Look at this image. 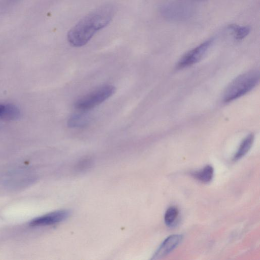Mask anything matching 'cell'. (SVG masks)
<instances>
[{
    "label": "cell",
    "mask_w": 260,
    "mask_h": 260,
    "mask_svg": "<svg viewBox=\"0 0 260 260\" xmlns=\"http://www.w3.org/2000/svg\"><path fill=\"white\" fill-rule=\"evenodd\" d=\"M115 91L116 88L112 85H102L77 99L74 107L81 112H86L109 99Z\"/></svg>",
    "instance_id": "3957f363"
},
{
    "label": "cell",
    "mask_w": 260,
    "mask_h": 260,
    "mask_svg": "<svg viewBox=\"0 0 260 260\" xmlns=\"http://www.w3.org/2000/svg\"><path fill=\"white\" fill-rule=\"evenodd\" d=\"M192 8L187 3L182 2H169L163 4L160 13L163 17L172 21H182L189 17Z\"/></svg>",
    "instance_id": "277c9868"
},
{
    "label": "cell",
    "mask_w": 260,
    "mask_h": 260,
    "mask_svg": "<svg viewBox=\"0 0 260 260\" xmlns=\"http://www.w3.org/2000/svg\"><path fill=\"white\" fill-rule=\"evenodd\" d=\"M115 12V7L111 4L102 6L89 12L69 31L68 42L75 47L85 45L98 31L110 23Z\"/></svg>",
    "instance_id": "6da1fadb"
},
{
    "label": "cell",
    "mask_w": 260,
    "mask_h": 260,
    "mask_svg": "<svg viewBox=\"0 0 260 260\" xmlns=\"http://www.w3.org/2000/svg\"><path fill=\"white\" fill-rule=\"evenodd\" d=\"M214 41V38H210L186 52L177 62V68L184 69L200 61L209 50Z\"/></svg>",
    "instance_id": "5b68a950"
},
{
    "label": "cell",
    "mask_w": 260,
    "mask_h": 260,
    "mask_svg": "<svg viewBox=\"0 0 260 260\" xmlns=\"http://www.w3.org/2000/svg\"><path fill=\"white\" fill-rule=\"evenodd\" d=\"M17 1L18 0H8V1H9L10 2H15Z\"/></svg>",
    "instance_id": "4fadbf2b"
},
{
    "label": "cell",
    "mask_w": 260,
    "mask_h": 260,
    "mask_svg": "<svg viewBox=\"0 0 260 260\" xmlns=\"http://www.w3.org/2000/svg\"><path fill=\"white\" fill-rule=\"evenodd\" d=\"M88 120L84 113L75 114L69 118L68 124L71 127H80L87 124Z\"/></svg>",
    "instance_id": "30bf717a"
},
{
    "label": "cell",
    "mask_w": 260,
    "mask_h": 260,
    "mask_svg": "<svg viewBox=\"0 0 260 260\" xmlns=\"http://www.w3.org/2000/svg\"><path fill=\"white\" fill-rule=\"evenodd\" d=\"M259 80V74L256 71H249L239 75L226 87L223 101L230 103L244 95L258 84Z\"/></svg>",
    "instance_id": "7a4b0ae2"
},
{
    "label": "cell",
    "mask_w": 260,
    "mask_h": 260,
    "mask_svg": "<svg viewBox=\"0 0 260 260\" xmlns=\"http://www.w3.org/2000/svg\"><path fill=\"white\" fill-rule=\"evenodd\" d=\"M179 215V210L178 208L172 206L170 207L166 210L164 220L166 224L168 226H172L174 225Z\"/></svg>",
    "instance_id": "7c38bea8"
},
{
    "label": "cell",
    "mask_w": 260,
    "mask_h": 260,
    "mask_svg": "<svg viewBox=\"0 0 260 260\" xmlns=\"http://www.w3.org/2000/svg\"><path fill=\"white\" fill-rule=\"evenodd\" d=\"M254 135L253 134L248 135L241 142L237 152L234 155L233 160L236 161L244 156L251 149L253 141Z\"/></svg>",
    "instance_id": "ba28073f"
},
{
    "label": "cell",
    "mask_w": 260,
    "mask_h": 260,
    "mask_svg": "<svg viewBox=\"0 0 260 260\" xmlns=\"http://www.w3.org/2000/svg\"><path fill=\"white\" fill-rule=\"evenodd\" d=\"M70 214V211L67 210L54 211L33 219L29 222V225L40 226L54 224L64 220Z\"/></svg>",
    "instance_id": "8992f818"
},
{
    "label": "cell",
    "mask_w": 260,
    "mask_h": 260,
    "mask_svg": "<svg viewBox=\"0 0 260 260\" xmlns=\"http://www.w3.org/2000/svg\"><path fill=\"white\" fill-rule=\"evenodd\" d=\"M190 174L195 179L201 182L208 183L213 177L214 169L211 166L207 165L199 170L192 172Z\"/></svg>",
    "instance_id": "9c48e42d"
},
{
    "label": "cell",
    "mask_w": 260,
    "mask_h": 260,
    "mask_svg": "<svg viewBox=\"0 0 260 260\" xmlns=\"http://www.w3.org/2000/svg\"><path fill=\"white\" fill-rule=\"evenodd\" d=\"M182 239L183 236L180 234H173L168 237L155 251L152 259L160 258L169 254L178 246Z\"/></svg>",
    "instance_id": "52a82bcc"
},
{
    "label": "cell",
    "mask_w": 260,
    "mask_h": 260,
    "mask_svg": "<svg viewBox=\"0 0 260 260\" xmlns=\"http://www.w3.org/2000/svg\"><path fill=\"white\" fill-rule=\"evenodd\" d=\"M229 28L232 32L234 38L237 40L243 39L250 31V28L248 26H239L236 24L230 25Z\"/></svg>",
    "instance_id": "8fae6325"
}]
</instances>
